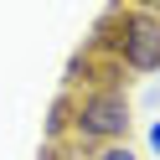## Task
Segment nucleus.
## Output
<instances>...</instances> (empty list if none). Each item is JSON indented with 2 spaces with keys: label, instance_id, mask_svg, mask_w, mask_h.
I'll use <instances>...</instances> for the list:
<instances>
[{
  "label": "nucleus",
  "instance_id": "nucleus-3",
  "mask_svg": "<svg viewBox=\"0 0 160 160\" xmlns=\"http://www.w3.org/2000/svg\"><path fill=\"white\" fill-rule=\"evenodd\" d=\"M88 160H139V155L129 150V139H124V145H98V150H88Z\"/></svg>",
  "mask_w": 160,
  "mask_h": 160
},
{
  "label": "nucleus",
  "instance_id": "nucleus-1",
  "mask_svg": "<svg viewBox=\"0 0 160 160\" xmlns=\"http://www.w3.org/2000/svg\"><path fill=\"white\" fill-rule=\"evenodd\" d=\"M129 93L119 83H93L88 93L67 98V134H72V145H124L129 139Z\"/></svg>",
  "mask_w": 160,
  "mask_h": 160
},
{
  "label": "nucleus",
  "instance_id": "nucleus-2",
  "mask_svg": "<svg viewBox=\"0 0 160 160\" xmlns=\"http://www.w3.org/2000/svg\"><path fill=\"white\" fill-rule=\"evenodd\" d=\"M114 57L129 72H160V11L134 5L119 16V36H114Z\"/></svg>",
  "mask_w": 160,
  "mask_h": 160
},
{
  "label": "nucleus",
  "instance_id": "nucleus-4",
  "mask_svg": "<svg viewBox=\"0 0 160 160\" xmlns=\"http://www.w3.org/2000/svg\"><path fill=\"white\" fill-rule=\"evenodd\" d=\"M145 145H150V155H160V119H150V129H145Z\"/></svg>",
  "mask_w": 160,
  "mask_h": 160
}]
</instances>
